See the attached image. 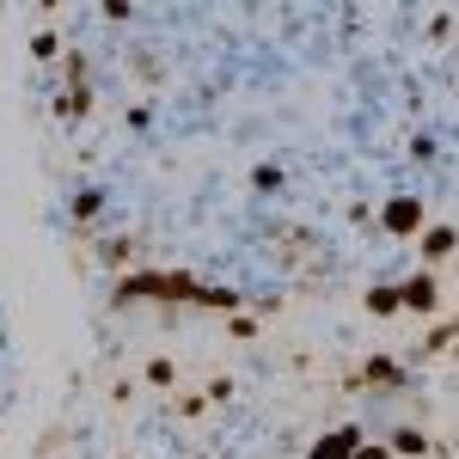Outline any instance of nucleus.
Listing matches in <instances>:
<instances>
[{"instance_id":"obj_1","label":"nucleus","mask_w":459,"mask_h":459,"mask_svg":"<svg viewBox=\"0 0 459 459\" xmlns=\"http://www.w3.org/2000/svg\"><path fill=\"white\" fill-rule=\"evenodd\" d=\"M135 300H172V307H214V313H239L246 300L233 288H209L184 270H142V276H123L117 282V307H135Z\"/></svg>"},{"instance_id":"obj_2","label":"nucleus","mask_w":459,"mask_h":459,"mask_svg":"<svg viewBox=\"0 0 459 459\" xmlns=\"http://www.w3.org/2000/svg\"><path fill=\"white\" fill-rule=\"evenodd\" d=\"M423 203H417V196H392L386 209H380V227H386L392 239H417V233H423Z\"/></svg>"},{"instance_id":"obj_3","label":"nucleus","mask_w":459,"mask_h":459,"mask_svg":"<svg viewBox=\"0 0 459 459\" xmlns=\"http://www.w3.org/2000/svg\"><path fill=\"white\" fill-rule=\"evenodd\" d=\"M435 307H441V282H435L429 270L398 282V313H435Z\"/></svg>"},{"instance_id":"obj_4","label":"nucleus","mask_w":459,"mask_h":459,"mask_svg":"<svg viewBox=\"0 0 459 459\" xmlns=\"http://www.w3.org/2000/svg\"><path fill=\"white\" fill-rule=\"evenodd\" d=\"M361 386H380V392H404L411 386V374L392 361V355H368L361 361Z\"/></svg>"},{"instance_id":"obj_5","label":"nucleus","mask_w":459,"mask_h":459,"mask_svg":"<svg viewBox=\"0 0 459 459\" xmlns=\"http://www.w3.org/2000/svg\"><path fill=\"white\" fill-rule=\"evenodd\" d=\"M355 447H361V429L343 423V429H331V435H318L313 447H307V459H355Z\"/></svg>"},{"instance_id":"obj_6","label":"nucleus","mask_w":459,"mask_h":459,"mask_svg":"<svg viewBox=\"0 0 459 459\" xmlns=\"http://www.w3.org/2000/svg\"><path fill=\"white\" fill-rule=\"evenodd\" d=\"M86 110H92V86H86V80H74V86L56 92V117H62V123H80Z\"/></svg>"},{"instance_id":"obj_7","label":"nucleus","mask_w":459,"mask_h":459,"mask_svg":"<svg viewBox=\"0 0 459 459\" xmlns=\"http://www.w3.org/2000/svg\"><path fill=\"white\" fill-rule=\"evenodd\" d=\"M459 246V227H423V264H447Z\"/></svg>"},{"instance_id":"obj_8","label":"nucleus","mask_w":459,"mask_h":459,"mask_svg":"<svg viewBox=\"0 0 459 459\" xmlns=\"http://www.w3.org/2000/svg\"><path fill=\"white\" fill-rule=\"evenodd\" d=\"M392 459H423V454H435V441H429L423 429H392Z\"/></svg>"},{"instance_id":"obj_9","label":"nucleus","mask_w":459,"mask_h":459,"mask_svg":"<svg viewBox=\"0 0 459 459\" xmlns=\"http://www.w3.org/2000/svg\"><path fill=\"white\" fill-rule=\"evenodd\" d=\"M105 203H110L105 190H80V196L68 203V221H92V214H105Z\"/></svg>"},{"instance_id":"obj_10","label":"nucleus","mask_w":459,"mask_h":459,"mask_svg":"<svg viewBox=\"0 0 459 459\" xmlns=\"http://www.w3.org/2000/svg\"><path fill=\"white\" fill-rule=\"evenodd\" d=\"M454 337H459V313H454V318H441V325H435V331L423 337V350H417V355H441L447 343H454Z\"/></svg>"},{"instance_id":"obj_11","label":"nucleus","mask_w":459,"mask_h":459,"mask_svg":"<svg viewBox=\"0 0 459 459\" xmlns=\"http://www.w3.org/2000/svg\"><path fill=\"white\" fill-rule=\"evenodd\" d=\"M368 313L392 318V313H398V288H368Z\"/></svg>"},{"instance_id":"obj_12","label":"nucleus","mask_w":459,"mask_h":459,"mask_svg":"<svg viewBox=\"0 0 459 459\" xmlns=\"http://www.w3.org/2000/svg\"><path fill=\"white\" fill-rule=\"evenodd\" d=\"M172 380H178V368H172V361H166V355H153V361H147V386L172 392Z\"/></svg>"},{"instance_id":"obj_13","label":"nucleus","mask_w":459,"mask_h":459,"mask_svg":"<svg viewBox=\"0 0 459 459\" xmlns=\"http://www.w3.org/2000/svg\"><path fill=\"white\" fill-rule=\"evenodd\" d=\"M209 404V392H184V398H172V417H196Z\"/></svg>"},{"instance_id":"obj_14","label":"nucleus","mask_w":459,"mask_h":459,"mask_svg":"<svg viewBox=\"0 0 459 459\" xmlns=\"http://www.w3.org/2000/svg\"><path fill=\"white\" fill-rule=\"evenodd\" d=\"M56 49H62V43H56V31H37L31 37V56H37V62H56Z\"/></svg>"},{"instance_id":"obj_15","label":"nucleus","mask_w":459,"mask_h":459,"mask_svg":"<svg viewBox=\"0 0 459 459\" xmlns=\"http://www.w3.org/2000/svg\"><path fill=\"white\" fill-rule=\"evenodd\" d=\"M129 257H135L129 239H105V264H129Z\"/></svg>"},{"instance_id":"obj_16","label":"nucleus","mask_w":459,"mask_h":459,"mask_svg":"<svg viewBox=\"0 0 459 459\" xmlns=\"http://www.w3.org/2000/svg\"><path fill=\"white\" fill-rule=\"evenodd\" d=\"M251 184H257V190H276V184H282V172H276V166H257V172H251Z\"/></svg>"},{"instance_id":"obj_17","label":"nucleus","mask_w":459,"mask_h":459,"mask_svg":"<svg viewBox=\"0 0 459 459\" xmlns=\"http://www.w3.org/2000/svg\"><path fill=\"white\" fill-rule=\"evenodd\" d=\"M355 459H392V447H368V441H361V447H355Z\"/></svg>"}]
</instances>
